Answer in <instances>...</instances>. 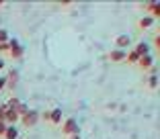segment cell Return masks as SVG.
<instances>
[{"label": "cell", "mask_w": 160, "mask_h": 139, "mask_svg": "<svg viewBox=\"0 0 160 139\" xmlns=\"http://www.w3.org/2000/svg\"><path fill=\"white\" fill-rule=\"evenodd\" d=\"M129 41H132L129 35H119V37H117V47H127V45H129Z\"/></svg>", "instance_id": "1"}, {"label": "cell", "mask_w": 160, "mask_h": 139, "mask_svg": "<svg viewBox=\"0 0 160 139\" xmlns=\"http://www.w3.org/2000/svg\"><path fill=\"white\" fill-rule=\"evenodd\" d=\"M123 57H125L123 51H113V53H111V60H113V61H121Z\"/></svg>", "instance_id": "2"}, {"label": "cell", "mask_w": 160, "mask_h": 139, "mask_svg": "<svg viewBox=\"0 0 160 139\" xmlns=\"http://www.w3.org/2000/svg\"><path fill=\"white\" fill-rule=\"evenodd\" d=\"M140 64H142V68H150V65H152V57H150V55L142 57V61H140Z\"/></svg>", "instance_id": "3"}, {"label": "cell", "mask_w": 160, "mask_h": 139, "mask_svg": "<svg viewBox=\"0 0 160 139\" xmlns=\"http://www.w3.org/2000/svg\"><path fill=\"white\" fill-rule=\"evenodd\" d=\"M140 25H142V29H148L152 25V17H146V19H142L140 21Z\"/></svg>", "instance_id": "4"}, {"label": "cell", "mask_w": 160, "mask_h": 139, "mask_svg": "<svg viewBox=\"0 0 160 139\" xmlns=\"http://www.w3.org/2000/svg\"><path fill=\"white\" fill-rule=\"evenodd\" d=\"M6 137L14 139V137H17V129H14V127H8V129H6Z\"/></svg>", "instance_id": "5"}, {"label": "cell", "mask_w": 160, "mask_h": 139, "mask_svg": "<svg viewBox=\"0 0 160 139\" xmlns=\"http://www.w3.org/2000/svg\"><path fill=\"white\" fill-rule=\"evenodd\" d=\"M66 131H68V133H70V131H76V121H68Z\"/></svg>", "instance_id": "6"}, {"label": "cell", "mask_w": 160, "mask_h": 139, "mask_svg": "<svg viewBox=\"0 0 160 139\" xmlns=\"http://www.w3.org/2000/svg\"><path fill=\"white\" fill-rule=\"evenodd\" d=\"M136 53H138V55H140V53H148V45H138Z\"/></svg>", "instance_id": "7"}, {"label": "cell", "mask_w": 160, "mask_h": 139, "mask_svg": "<svg viewBox=\"0 0 160 139\" xmlns=\"http://www.w3.org/2000/svg\"><path fill=\"white\" fill-rule=\"evenodd\" d=\"M140 60V55H138L136 51H133V53H129V61H138Z\"/></svg>", "instance_id": "8"}, {"label": "cell", "mask_w": 160, "mask_h": 139, "mask_svg": "<svg viewBox=\"0 0 160 139\" xmlns=\"http://www.w3.org/2000/svg\"><path fill=\"white\" fill-rule=\"evenodd\" d=\"M52 119H53V121H60V111H53V115H52Z\"/></svg>", "instance_id": "9"}, {"label": "cell", "mask_w": 160, "mask_h": 139, "mask_svg": "<svg viewBox=\"0 0 160 139\" xmlns=\"http://www.w3.org/2000/svg\"><path fill=\"white\" fill-rule=\"evenodd\" d=\"M2 131H4V127H2V125H0V133H2Z\"/></svg>", "instance_id": "10"}, {"label": "cell", "mask_w": 160, "mask_h": 139, "mask_svg": "<svg viewBox=\"0 0 160 139\" xmlns=\"http://www.w3.org/2000/svg\"><path fill=\"white\" fill-rule=\"evenodd\" d=\"M0 68H2V60H0Z\"/></svg>", "instance_id": "11"}, {"label": "cell", "mask_w": 160, "mask_h": 139, "mask_svg": "<svg viewBox=\"0 0 160 139\" xmlns=\"http://www.w3.org/2000/svg\"><path fill=\"white\" fill-rule=\"evenodd\" d=\"M74 139H80V137H74Z\"/></svg>", "instance_id": "12"}]
</instances>
